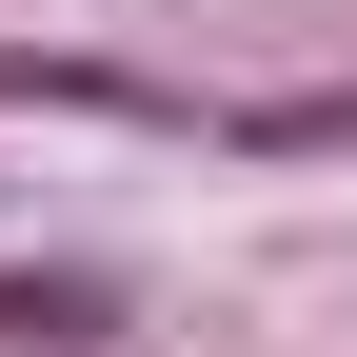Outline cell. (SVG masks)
Returning a JSON list of instances; mask_svg holds the SVG:
<instances>
[{
  "mask_svg": "<svg viewBox=\"0 0 357 357\" xmlns=\"http://www.w3.org/2000/svg\"><path fill=\"white\" fill-rule=\"evenodd\" d=\"M238 159H357V79H337V100H258Z\"/></svg>",
  "mask_w": 357,
  "mask_h": 357,
  "instance_id": "1",
  "label": "cell"
}]
</instances>
